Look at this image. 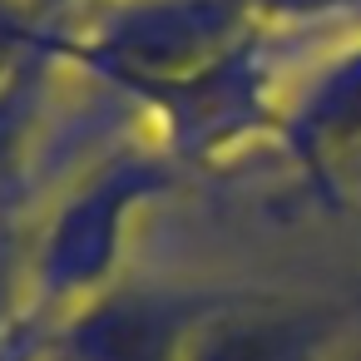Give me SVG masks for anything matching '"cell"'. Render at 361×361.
<instances>
[{
	"label": "cell",
	"mask_w": 361,
	"mask_h": 361,
	"mask_svg": "<svg viewBox=\"0 0 361 361\" xmlns=\"http://www.w3.org/2000/svg\"><path fill=\"white\" fill-rule=\"evenodd\" d=\"M35 361H60V356H50V351H40V356H35Z\"/></svg>",
	"instance_id": "277c9868"
},
{
	"label": "cell",
	"mask_w": 361,
	"mask_h": 361,
	"mask_svg": "<svg viewBox=\"0 0 361 361\" xmlns=\"http://www.w3.org/2000/svg\"><path fill=\"white\" fill-rule=\"evenodd\" d=\"M50 331L30 317L25 297H20V267H16V247L0 233V361H35L45 351Z\"/></svg>",
	"instance_id": "3957f363"
},
{
	"label": "cell",
	"mask_w": 361,
	"mask_h": 361,
	"mask_svg": "<svg viewBox=\"0 0 361 361\" xmlns=\"http://www.w3.org/2000/svg\"><path fill=\"white\" fill-rule=\"evenodd\" d=\"M218 292L188 287H104L50 326L45 351L60 361H183V341Z\"/></svg>",
	"instance_id": "6da1fadb"
},
{
	"label": "cell",
	"mask_w": 361,
	"mask_h": 361,
	"mask_svg": "<svg viewBox=\"0 0 361 361\" xmlns=\"http://www.w3.org/2000/svg\"><path fill=\"white\" fill-rule=\"evenodd\" d=\"M346 312L331 302L218 297L183 341V361H336Z\"/></svg>",
	"instance_id": "7a4b0ae2"
}]
</instances>
